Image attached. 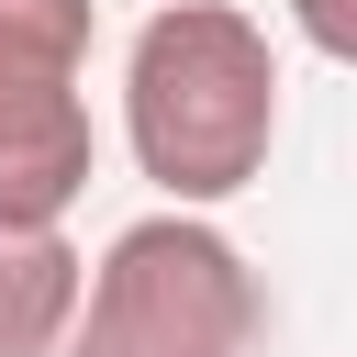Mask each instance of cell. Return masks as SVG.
Returning <instances> with one entry per match:
<instances>
[{
    "label": "cell",
    "instance_id": "cell-4",
    "mask_svg": "<svg viewBox=\"0 0 357 357\" xmlns=\"http://www.w3.org/2000/svg\"><path fill=\"white\" fill-rule=\"evenodd\" d=\"M78 245L56 223H0V357H56L78 312Z\"/></svg>",
    "mask_w": 357,
    "mask_h": 357
},
{
    "label": "cell",
    "instance_id": "cell-3",
    "mask_svg": "<svg viewBox=\"0 0 357 357\" xmlns=\"http://www.w3.org/2000/svg\"><path fill=\"white\" fill-rule=\"evenodd\" d=\"M89 0H0V223H67L89 190Z\"/></svg>",
    "mask_w": 357,
    "mask_h": 357
},
{
    "label": "cell",
    "instance_id": "cell-2",
    "mask_svg": "<svg viewBox=\"0 0 357 357\" xmlns=\"http://www.w3.org/2000/svg\"><path fill=\"white\" fill-rule=\"evenodd\" d=\"M257 335H268V290L245 245L190 201H167L123 223L100 268H78V312L56 357H257Z\"/></svg>",
    "mask_w": 357,
    "mask_h": 357
},
{
    "label": "cell",
    "instance_id": "cell-5",
    "mask_svg": "<svg viewBox=\"0 0 357 357\" xmlns=\"http://www.w3.org/2000/svg\"><path fill=\"white\" fill-rule=\"evenodd\" d=\"M290 22L312 56H357V0H290Z\"/></svg>",
    "mask_w": 357,
    "mask_h": 357
},
{
    "label": "cell",
    "instance_id": "cell-1",
    "mask_svg": "<svg viewBox=\"0 0 357 357\" xmlns=\"http://www.w3.org/2000/svg\"><path fill=\"white\" fill-rule=\"evenodd\" d=\"M268 134H279L268 33L234 0H167L123 56V145H134V167L167 201L212 212L268 167Z\"/></svg>",
    "mask_w": 357,
    "mask_h": 357
}]
</instances>
